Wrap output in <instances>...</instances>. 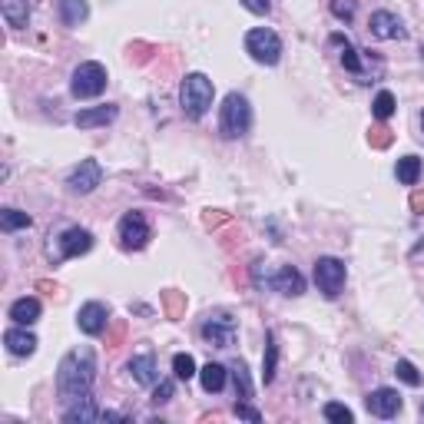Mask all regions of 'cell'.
Wrapping results in <instances>:
<instances>
[{
	"label": "cell",
	"mask_w": 424,
	"mask_h": 424,
	"mask_svg": "<svg viewBox=\"0 0 424 424\" xmlns=\"http://www.w3.org/2000/svg\"><path fill=\"white\" fill-rule=\"evenodd\" d=\"M169 398H173V381H159V384H156V392H152V404L159 408V404H166Z\"/></svg>",
	"instance_id": "cell-38"
},
{
	"label": "cell",
	"mask_w": 424,
	"mask_h": 424,
	"mask_svg": "<svg viewBox=\"0 0 424 424\" xmlns=\"http://www.w3.org/2000/svg\"><path fill=\"white\" fill-rule=\"evenodd\" d=\"M99 183H103V169H99L97 159H83V163H80L73 173H70V179H66L70 193H76V196H87V193H93Z\"/></svg>",
	"instance_id": "cell-9"
},
{
	"label": "cell",
	"mask_w": 424,
	"mask_h": 424,
	"mask_svg": "<svg viewBox=\"0 0 424 424\" xmlns=\"http://www.w3.org/2000/svg\"><path fill=\"white\" fill-rule=\"evenodd\" d=\"M107 66L97 63V60H87V63H80L73 70V80H70V93L76 99H93L99 97L103 90H107Z\"/></svg>",
	"instance_id": "cell-4"
},
{
	"label": "cell",
	"mask_w": 424,
	"mask_h": 424,
	"mask_svg": "<svg viewBox=\"0 0 424 424\" xmlns=\"http://www.w3.org/2000/svg\"><path fill=\"white\" fill-rule=\"evenodd\" d=\"M265 285H269L272 292H279V295H302L305 292V279L298 275V269H292V265H282V269L269 272Z\"/></svg>",
	"instance_id": "cell-11"
},
{
	"label": "cell",
	"mask_w": 424,
	"mask_h": 424,
	"mask_svg": "<svg viewBox=\"0 0 424 424\" xmlns=\"http://www.w3.org/2000/svg\"><path fill=\"white\" fill-rule=\"evenodd\" d=\"M173 371H176V378L189 381L193 375H199V371H196V358H193V355H183V351H179V355H173Z\"/></svg>",
	"instance_id": "cell-30"
},
{
	"label": "cell",
	"mask_w": 424,
	"mask_h": 424,
	"mask_svg": "<svg viewBox=\"0 0 424 424\" xmlns=\"http://www.w3.org/2000/svg\"><path fill=\"white\" fill-rule=\"evenodd\" d=\"M37 289H40V292H47V295H60V289H56V282H37Z\"/></svg>",
	"instance_id": "cell-42"
},
{
	"label": "cell",
	"mask_w": 424,
	"mask_h": 424,
	"mask_svg": "<svg viewBox=\"0 0 424 424\" xmlns=\"http://www.w3.org/2000/svg\"><path fill=\"white\" fill-rule=\"evenodd\" d=\"M236 318L229 312H212V315L202 322V338H206L212 349H232L236 341Z\"/></svg>",
	"instance_id": "cell-7"
},
{
	"label": "cell",
	"mask_w": 424,
	"mask_h": 424,
	"mask_svg": "<svg viewBox=\"0 0 424 424\" xmlns=\"http://www.w3.org/2000/svg\"><path fill=\"white\" fill-rule=\"evenodd\" d=\"M93 378H97V355H93V349L80 345V349L66 351L63 361H60V368H56V392H60L63 401H76V398L90 394Z\"/></svg>",
	"instance_id": "cell-1"
},
{
	"label": "cell",
	"mask_w": 424,
	"mask_h": 424,
	"mask_svg": "<svg viewBox=\"0 0 424 424\" xmlns=\"http://www.w3.org/2000/svg\"><path fill=\"white\" fill-rule=\"evenodd\" d=\"M246 4V11L252 13H269V0H242Z\"/></svg>",
	"instance_id": "cell-40"
},
{
	"label": "cell",
	"mask_w": 424,
	"mask_h": 424,
	"mask_svg": "<svg viewBox=\"0 0 424 424\" xmlns=\"http://www.w3.org/2000/svg\"><path fill=\"white\" fill-rule=\"evenodd\" d=\"M252 126V109H249V99L242 93H229L222 99V109H219V133L226 140H239L246 136Z\"/></svg>",
	"instance_id": "cell-3"
},
{
	"label": "cell",
	"mask_w": 424,
	"mask_h": 424,
	"mask_svg": "<svg viewBox=\"0 0 424 424\" xmlns=\"http://www.w3.org/2000/svg\"><path fill=\"white\" fill-rule=\"evenodd\" d=\"M212 97H216V87L206 73H186L183 87H179V103L189 120H202L212 107Z\"/></svg>",
	"instance_id": "cell-2"
},
{
	"label": "cell",
	"mask_w": 424,
	"mask_h": 424,
	"mask_svg": "<svg viewBox=\"0 0 424 424\" xmlns=\"http://www.w3.org/2000/svg\"><path fill=\"white\" fill-rule=\"evenodd\" d=\"M371 109H375L378 120H388V116L394 113V97L388 93V90H381L378 97H375V103H371Z\"/></svg>",
	"instance_id": "cell-31"
},
{
	"label": "cell",
	"mask_w": 424,
	"mask_h": 424,
	"mask_svg": "<svg viewBox=\"0 0 424 424\" xmlns=\"http://www.w3.org/2000/svg\"><path fill=\"white\" fill-rule=\"evenodd\" d=\"M152 54H159V50H156L152 44H146V40H136V44L130 47V54H126V56H130L133 63H150Z\"/></svg>",
	"instance_id": "cell-34"
},
{
	"label": "cell",
	"mask_w": 424,
	"mask_h": 424,
	"mask_svg": "<svg viewBox=\"0 0 424 424\" xmlns=\"http://www.w3.org/2000/svg\"><path fill=\"white\" fill-rule=\"evenodd\" d=\"M421 126H424V116H421Z\"/></svg>",
	"instance_id": "cell-44"
},
{
	"label": "cell",
	"mask_w": 424,
	"mask_h": 424,
	"mask_svg": "<svg viewBox=\"0 0 424 424\" xmlns=\"http://www.w3.org/2000/svg\"><path fill=\"white\" fill-rule=\"evenodd\" d=\"M365 404H368V411L375 418H394L401 411V394L392 392V388H378V392H371L365 398Z\"/></svg>",
	"instance_id": "cell-13"
},
{
	"label": "cell",
	"mask_w": 424,
	"mask_h": 424,
	"mask_svg": "<svg viewBox=\"0 0 424 424\" xmlns=\"http://www.w3.org/2000/svg\"><path fill=\"white\" fill-rule=\"evenodd\" d=\"M76 325L83 335H99V332H107L109 325V312L103 302H87L80 308V315H76Z\"/></svg>",
	"instance_id": "cell-10"
},
{
	"label": "cell",
	"mask_w": 424,
	"mask_h": 424,
	"mask_svg": "<svg viewBox=\"0 0 424 424\" xmlns=\"http://www.w3.org/2000/svg\"><path fill=\"white\" fill-rule=\"evenodd\" d=\"M4 345H7L13 355L27 358V355L37 351V338H33L30 332H23V328H7V332H4Z\"/></svg>",
	"instance_id": "cell-18"
},
{
	"label": "cell",
	"mask_w": 424,
	"mask_h": 424,
	"mask_svg": "<svg viewBox=\"0 0 424 424\" xmlns=\"http://www.w3.org/2000/svg\"><path fill=\"white\" fill-rule=\"evenodd\" d=\"M246 50L255 63H265V66H275L279 56H282V40L275 30H265V27H255V30L246 33Z\"/></svg>",
	"instance_id": "cell-5"
},
{
	"label": "cell",
	"mask_w": 424,
	"mask_h": 424,
	"mask_svg": "<svg viewBox=\"0 0 424 424\" xmlns=\"http://www.w3.org/2000/svg\"><path fill=\"white\" fill-rule=\"evenodd\" d=\"M368 143H371V150H388L394 143V133L384 126V123H378V126H371L368 130Z\"/></svg>",
	"instance_id": "cell-29"
},
{
	"label": "cell",
	"mask_w": 424,
	"mask_h": 424,
	"mask_svg": "<svg viewBox=\"0 0 424 424\" xmlns=\"http://www.w3.org/2000/svg\"><path fill=\"white\" fill-rule=\"evenodd\" d=\"M236 414H239V418H246V421H252V424H259V421H262V414L255 411V408H252L249 401H236Z\"/></svg>",
	"instance_id": "cell-39"
},
{
	"label": "cell",
	"mask_w": 424,
	"mask_h": 424,
	"mask_svg": "<svg viewBox=\"0 0 424 424\" xmlns=\"http://www.w3.org/2000/svg\"><path fill=\"white\" fill-rule=\"evenodd\" d=\"M226 222H232V216L222 212V209H209L206 216H202V226L206 229H219V226H226Z\"/></svg>",
	"instance_id": "cell-36"
},
{
	"label": "cell",
	"mask_w": 424,
	"mask_h": 424,
	"mask_svg": "<svg viewBox=\"0 0 424 424\" xmlns=\"http://www.w3.org/2000/svg\"><path fill=\"white\" fill-rule=\"evenodd\" d=\"M332 13L338 20H351L355 17V0H332Z\"/></svg>",
	"instance_id": "cell-37"
},
{
	"label": "cell",
	"mask_w": 424,
	"mask_h": 424,
	"mask_svg": "<svg viewBox=\"0 0 424 424\" xmlns=\"http://www.w3.org/2000/svg\"><path fill=\"white\" fill-rule=\"evenodd\" d=\"M315 285L325 298H338L341 289H345V262L332 259V255H322L315 262Z\"/></svg>",
	"instance_id": "cell-6"
},
{
	"label": "cell",
	"mask_w": 424,
	"mask_h": 424,
	"mask_svg": "<svg viewBox=\"0 0 424 424\" xmlns=\"http://www.w3.org/2000/svg\"><path fill=\"white\" fill-rule=\"evenodd\" d=\"M371 33L378 37V40H404V27L401 20L394 17V13L388 11H378V13H371Z\"/></svg>",
	"instance_id": "cell-15"
},
{
	"label": "cell",
	"mask_w": 424,
	"mask_h": 424,
	"mask_svg": "<svg viewBox=\"0 0 424 424\" xmlns=\"http://www.w3.org/2000/svg\"><path fill=\"white\" fill-rule=\"evenodd\" d=\"M232 381H236V398L239 401H249L252 398V381H249V368H246V361H232Z\"/></svg>",
	"instance_id": "cell-25"
},
{
	"label": "cell",
	"mask_w": 424,
	"mask_h": 424,
	"mask_svg": "<svg viewBox=\"0 0 424 424\" xmlns=\"http://www.w3.org/2000/svg\"><path fill=\"white\" fill-rule=\"evenodd\" d=\"M90 249H93V236H90L87 229H80V226L63 229V236H60V259H76V255H83Z\"/></svg>",
	"instance_id": "cell-12"
},
{
	"label": "cell",
	"mask_w": 424,
	"mask_h": 424,
	"mask_svg": "<svg viewBox=\"0 0 424 424\" xmlns=\"http://www.w3.org/2000/svg\"><path fill=\"white\" fill-rule=\"evenodd\" d=\"M116 113L120 109L113 107V103H103V107H93V109H80L73 116V123L80 130H93V126H107V123L116 120Z\"/></svg>",
	"instance_id": "cell-16"
},
{
	"label": "cell",
	"mask_w": 424,
	"mask_h": 424,
	"mask_svg": "<svg viewBox=\"0 0 424 424\" xmlns=\"http://www.w3.org/2000/svg\"><path fill=\"white\" fill-rule=\"evenodd\" d=\"M325 418H328V421H335V424H351V421H355L351 408H345V404H338V401L325 404Z\"/></svg>",
	"instance_id": "cell-32"
},
{
	"label": "cell",
	"mask_w": 424,
	"mask_h": 424,
	"mask_svg": "<svg viewBox=\"0 0 424 424\" xmlns=\"http://www.w3.org/2000/svg\"><path fill=\"white\" fill-rule=\"evenodd\" d=\"M30 4L33 0H4V17L11 27H23L30 20Z\"/></svg>",
	"instance_id": "cell-23"
},
{
	"label": "cell",
	"mask_w": 424,
	"mask_h": 424,
	"mask_svg": "<svg viewBox=\"0 0 424 424\" xmlns=\"http://www.w3.org/2000/svg\"><path fill=\"white\" fill-rule=\"evenodd\" d=\"M199 381H202V388H206L209 394L222 392V384H226V368H222L219 361H209V365H202V371H199Z\"/></svg>",
	"instance_id": "cell-21"
},
{
	"label": "cell",
	"mask_w": 424,
	"mask_h": 424,
	"mask_svg": "<svg viewBox=\"0 0 424 424\" xmlns=\"http://www.w3.org/2000/svg\"><path fill=\"white\" fill-rule=\"evenodd\" d=\"M0 226H4V232H17V229L30 226V216L20 212V209H4V212H0Z\"/></svg>",
	"instance_id": "cell-27"
},
{
	"label": "cell",
	"mask_w": 424,
	"mask_h": 424,
	"mask_svg": "<svg viewBox=\"0 0 424 424\" xmlns=\"http://www.w3.org/2000/svg\"><path fill=\"white\" fill-rule=\"evenodd\" d=\"M394 375H398L404 384H411V388H418V384H421V375H418V368H414L411 361H404V358L394 365Z\"/></svg>",
	"instance_id": "cell-33"
},
{
	"label": "cell",
	"mask_w": 424,
	"mask_h": 424,
	"mask_svg": "<svg viewBox=\"0 0 424 424\" xmlns=\"http://www.w3.org/2000/svg\"><path fill=\"white\" fill-rule=\"evenodd\" d=\"M130 375L136 384H156L159 381V371H156V358H152V351H143L136 358L130 361Z\"/></svg>",
	"instance_id": "cell-17"
},
{
	"label": "cell",
	"mask_w": 424,
	"mask_h": 424,
	"mask_svg": "<svg viewBox=\"0 0 424 424\" xmlns=\"http://www.w3.org/2000/svg\"><path fill=\"white\" fill-rule=\"evenodd\" d=\"M275 365H279V345H275L272 332H265V361H262V381L265 384L275 381Z\"/></svg>",
	"instance_id": "cell-24"
},
{
	"label": "cell",
	"mask_w": 424,
	"mask_h": 424,
	"mask_svg": "<svg viewBox=\"0 0 424 424\" xmlns=\"http://www.w3.org/2000/svg\"><path fill=\"white\" fill-rule=\"evenodd\" d=\"M150 222H146V216L143 212H126V216L120 219V246L126 252H140L146 249V242H150Z\"/></svg>",
	"instance_id": "cell-8"
},
{
	"label": "cell",
	"mask_w": 424,
	"mask_h": 424,
	"mask_svg": "<svg viewBox=\"0 0 424 424\" xmlns=\"http://www.w3.org/2000/svg\"><path fill=\"white\" fill-rule=\"evenodd\" d=\"M421 414H424V401H421Z\"/></svg>",
	"instance_id": "cell-43"
},
{
	"label": "cell",
	"mask_w": 424,
	"mask_h": 424,
	"mask_svg": "<svg viewBox=\"0 0 424 424\" xmlns=\"http://www.w3.org/2000/svg\"><path fill=\"white\" fill-rule=\"evenodd\" d=\"M332 44L341 47V63H345V70H351V73H361V56H358V50H355V44H351L349 37L332 33Z\"/></svg>",
	"instance_id": "cell-22"
},
{
	"label": "cell",
	"mask_w": 424,
	"mask_h": 424,
	"mask_svg": "<svg viewBox=\"0 0 424 424\" xmlns=\"http://www.w3.org/2000/svg\"><path fill=\"white\" fill-rule=\"evenodd\" d=\"M418 179H421V159L418 156H401L398 159V183L414 186Z\"/></svg>",
	"instance_id": "cell-26"
},
{
	"label": "cell",
	"mask_w": 424,
	"mask_h": 424,
	"mask_svg": "<svg viewBox=\"0 0 424 424\" xmlns=\"http://www.w3.org/2000/svg\"><path fill=\"white\" fill-rule=\"evenodd\" d=\"M63 421H66V424H93V421H99L97 398H93V394H83V398H76V401L63 411Z\"/></svg>",
	"instance_id": "cell-14"
},
{
	"label": "cell",
	"mask_w": 424,
	"mask_h": 424,
	"mask_svg": "<svg viewBox=\"0 0 424 424\" xmlns=\"http://www.w3.org/2000/svg\"><path fill=\"white\" fill-rule=\"evenodd\" d=\"M411 212H418V216H424V189H418L411 196Z\"/></svg>",
	"instance_id": "cell-41"
},
{
	"label": "cell",
	"mask_w": 424,
	"mask_h": 424,
	"mask_svg": "<svg viewBox=\"0 0 424 424\" xmlns=\"http://www.w3.org/2000/svg\"><path fill=\"white\" fill-rule=\"evenodd\" d=\"M163 308H166V318H183L186 312V295L183 292H163Z\"/></svg>",
	"instance_id": "cell-28"
},
{
	"label": "cell",
	"mask_w": 424,
	"mask_h": 424,
	"mask_svg": "<svg viewBox=\"0 0 424 424\" xmlns=\"http://www.w3.org/2000/svg\"><path fill=\"white\" fill-rule=\"evenodd\" d=\"M11 318L17 325H33L37 318H40V302L37 298H17L11 305Z\"/></svg>",
	"instance_id": "cell-19"
},
{
	"label": "cell",
	"mask_w": 424,
	"mask_h": 424,
	"mask_svg": "<svg viewBox=\"0 0 424 424\" xmlns=\"http://www.w3.org/2000/svg\"><path fill=\"white\" fill-rule=\"evenodd\" d=\"M90 17L87 0H60V20L66 27H80V23Z\"/></svg>",
	"instance_id": "cell-20"
},
{
	"label": "cell",
	"mask_w": 424,
	"mask_h": 424,
	"mask_svg": "<svg viewBox=\"0 0 424 424\" xmlns=\"http://www.w3.org/2000/svg\"><path fill=\"white\" fill-rule=\"evenodd\" d=\"M123 338H126V322L120 318V322H113V325L107 328V345L109 349H120Z\"/></svg>",
	"instance_id": "cell-35"
}]
</instances>
